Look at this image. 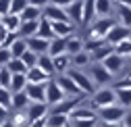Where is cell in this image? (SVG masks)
<instances>
[{
	"label": "cell",
	"instance_id": "6da1fadb",
	"mask_svg": "<svg viewBox=\"0 0 131 127\" xmlns=\"http://www.w3.org/2000/svg\"><path fill=\"white\" fill-rule=\"evenodd\" d=\"M112 104H119L117 100V90L106 86V88H100L92 94V100H90V106L100 110V108H106V106H112Z\"/></svg>",
	"mask_w": 131,
	"mask_h": 127
},
{
	"label": "cell",
	"instance_id": "7a4b0ae2",
	"mask_svg": "<svg viewBox=\"0 0 131 127\" xmlns=\"http://www.w3.org/2000/svg\"><path fill=\"white\" fill-rule=\"evenodd\" d=\"M127 110L123 104H112V106H106V108H100L98 110V117H100V121L104 123H121L127 115Z\"/></svg>",
	"mask_w": 131,
	"mask_h": 127
},
{
	"label": "cell",
	"instance_id": "3957f363",
	"mask_svg": "<svg viewBox=\"0 0 131 127\" xmlns=\"http://www.w3.org/2000/svg\"><path fill=\"white\" fill-rule=\"evenodd\" d=\"M83 98H85V96H67L64 100H60L58 104L50 106V113H54V115H67V117H71V113H73V110H75L77 106H81Z\"/></svg>",
	"mask_w": 131,
	"mask_h": 127
},
{
	"label": "cell",
	"instance_id": "277c9868",
	"mask_svg": "<svg viewBox=\"0 0 131 127\" xmlns=\"http://www.w3.org/2000/svg\"><path fill=\"white\" fill-rule=\"evenodd\" d=\"M114 25H117V21L112 17H100L90 25V36L88 38H106Z\"/></svg>",
	"mask_w": 131,
	"mask_h": 127
},
{
	"label": "cell",
	"instance_id": "5b68a950",
	"mask_svg": "<svg viewBox=\"0 0 131 127\" xmlns=\"http://www.w3.org/2000/svg\"><path fill=\"white\" fill-rule=\"evenodd\" d=\"M90 77L94 79L96 86H104V83H110L112 81V73L102 65V62H94V65H90Z\"/></svg>",
	"mask_w": 131,
	"mask_h": 127
},
{
	"label": "cell",
	"instance_id": "8992f818",
	"mask_svg": "<svg viewBox=\"0 0 131 127\" xmlns=\"http://www.w3.org/2000/svg\"><path fill=\"white\" fill-rule=\"evenodd\" d=\"M64 98H67V94H64V90L58 86V81L56 79H50V81L46 83V102L50 106H54Z\"/></svg>",
	"mask_w": 131,
	"mask_h": 127
},
{
	"label": "cell",
	"instance_id": "52a82bcc",
	"mask_svg": "<svg viewBox=\"0 0 131 127\" xmlns=\"http://www.w3.org/2000/svg\"><path fill=\"white\" fill-rule=\"evenodd\" d=\"M69 75L75 79V83L83 90L85 94H94L96 92V83H94V79L90 77V73H83V71H79V69H71Z\"/></svg>",
	"mask_w": 131,
	"mask_h": 127
},
{
	"label": "cell",
	"instance_id": "ba28073f",
	"mask_svg": "<svg viewBox=\"0 0 131 127\" xmlns=\"http://www.w3.org/2000/svg\"><path fill=\"white\" fill-rule=\"evenodd\" d=\"M56 81H58V86L64 90V94H67V96H85V92L75 83V79H73L69 73L58 75V77H56Z\"/></svg>",
	"mask_w": 131,
	"mask_h": 127
},
{
	"label": "cell",
	"instance_id": "9c48e42d",
	"mask_svg": "<svg viewBox=\"0 0 131 127\" xmlns=\"http://www.w3.org/2000/svg\"><path fill=\"white\" fill-rule=\"evenodd\" d=\"M129 38H131V27H125L121 23H117V25L110 29V34L106 36V40H108L110 46H117V44H121V42H125Z\"/></svg>",
	"mask_w": 131,
	"mask_h": 127
},
{
	"label": "cell",
	"instance_id": "30bf717a",
	"mask_svg": "<svg viewBox=\"0 0 131 127\" xmlns=\"http://www.w3.org/2000/svg\"><path fill=\"white\" fill-rule=\"evenodd\" d=\"M25 110H27L29 119L36 121V119H44V117L50 115V104L48 102H29V106Z\"/></svg>",
	"mask_w": 131,
	"mask_h": 127
},
{
	"label": "cell",
	"instance_id": "8fae6325",
	"mask_svg": "<svg viewBox=\"0 0 131 127\" xmlns=\"http://www.w3.org/2000/svg\"><path fill=\"white\" fill-rule=\"evenodd\" d=\"M102 65H104L112 75H119V73L125 69V56H121L119 52H112L108 58H104V60H102Z\"/></svg>",
	"mask_w": 131,
	"mask_h": 127
},
{
	"label": "cell",
	"instance_id": "7c38bea8",
	"mask_svg": "<svg viewBox=\"0 0 131 127\" xmlns=\"http://www.w3.org/2000/svg\"><path fill=\"white\" fill-rule=\"evenodd\" d=\"M44 17H46V19H50V21H71L67 8L56 6V4H52V2L44 8Z\"/></svg>",
	"mask_w": 131,
	"mask_h": 127
},
{
	"label": "cell",
	"instance_id": "4fadbf2b",
	"mask_svg": "<svg viewBox=\"0 0 131 127\" xmlns=\"http://www.w3.org/2000/svg\"><path fill=\"white\" fill-rule=\"evenodd\" d=\"M25 94L31 102H46V83H27Z\"/></svg>",
	"mask_w": 131,
	"mask_h": 127
},
{
	"label": "cell",
	"instance_id": "5bb4252c",
	"mask_svg": "<svg viewBox=\"0 0 131 127\" xmlns=\"http://www.w3.org/2000/svg\"><path fill=\"white\" fill-rule=\"evenodd\" d=\"M67 13H69V17H71V21L73 23H77V25H83V13H85V0H75V2L67 8Z\"/></svg>",
	"mask_w": 131,
	"mask_h": 127
},
{
	"label": "cell",
	"instance_id": "9a60e30c",
	"mask_svg": "<svg viewBox=\"0 0 131 127\" xmlns=\"http://www.w3.org/2000/svg\"><path fill=\"white\" fill-rule=\"evenodd\" d=\"M27 40V46H29V50H34L38 54H44L50 50V40H46L42 36H31V38H25Z\"/></svg>",
	"mask_w": 131,
	"mask_h": 127
},
{
	"label": "cell",
	"instance_id": "2e32d148",
	"mask_svg": "<svg viewBox=\"0 0 131 127\" xmlns=\"http://www.w3.org/2000/svg\"><path fill=\"white\" fill-rule=\"evenodd\" d=\"M71 67H73V56H71L69 52L54 56V69H56V73H58V75L69 73V69H71Z\"/></svg>",
	"mask_w": 131,
	"mask_h": 127
},
{
	"label": "cell",
	"instance_id": "e0dca14e",
	"mask_svg": "<svg viewBox=\"0 0 131 127\" xmlns=\"http://www.w3.org/2000/svg\"><path fill=\"white\" fill-rule=\"evenodd\" d=\"M52 27H54V34L60 36V38H69L75 31V23L73 21H52Z\"/></svg>",
	"mask_w": 131,
	"mask_h": 127
},
{
	"label": "cell",
	"instance_id": "ac0fdd59",
	"mask_svg": "<svg viewBox=\"0 0 131 127\" xmlns=\"http://www.w3.org/2000/svg\"><path fill=\"white\" fill-rule=\"evenodd\" d=\"M50 75H48L46 71H42L40 67H31L29 71H27V81L29 83H48L50 81Z\"/></svg>",
	"mask_w": 131,
	"mask_h": 127
},
{
	"label": "cell",
	"instance_id": "d6986e66",
	"mask_svg": "<svg viewBox=\"0 0 131 127\" xmlns=\"http://www.w3.org/2000/svg\"><path fill=\"white\" fill-rule=\"evenodd\" d=\"M71 119H100V117H98V110L92 106H77L71 113Z\"/></svg>",
	"mask_w": 131,
	"mask_h": 127
},
{
	"label": "cell",
	"instance_id": "ffe728a7",
	"mask_svg": "<svg viewBox=\"0 0 131 127\" xmlns=\"http://www.w3.org/2000/svg\"><path fill=\"white\" fill-rule=\"evenodd\" d=\"M64 52H67V38L56 36L54 40H50V50H48L50 56H58V54H64Z\"/></svg>",
	"mask_w": 131,
	"mask_h": 127
},
{
	"label": "cell",
	"instance_id": "44dd1931",
	"mask_svg": "<svg viewBox=\"0 0 131 127\" xmlns=\"http://www.w3.org/2000/svg\"><path fill=\"white\" fill-rule=\"evenodd\" d=\"M38 36H42V38H46V40H54V38H56L54 27H52V21H50V19H46V17H42V19H40Z\"/></svg>",
	"mask_w": 131,
	"mask_h": 127
},
{
	"label": "cell",
	"instance_id": "7402d4cb",
	"mask_svg": "<svg viewBox=\"0 0 131 127\" xmlns=\"http://www.w3.org/2000/svg\"><path fill=\"white\" fill-rule=\"evenodd\" d=\"M38 67L42 69V71H46L48 75H54L56 73V69H54V56H50L48 52H44V54H40V60H38Z\"/></svg>",
	"mask_w": 131,
	"mask_h": 127
},
{
	"label": "cell",
	"instance_id": "603a6c76",
	"mask_svg": "<svg viewBox=\"0 0 131 127\" xmlns=\"http://www.w3.org/2000/svg\"><path fill=\"white\" fill-rule=\"evenodd\" d=\"M114 10H117L119 23L125 25V27H131V6H129V4H117Z\"/></svg>",
	"mask_w": 131,
	"mask_h": 127
},
{
	"label": "cell",
	"instance_id": "cb8c5ba5",
	"mask_svg": "<svg viewBox=\"0 0 131 127\" xmlns=\"http://www.w3.org/2000/svg\"><path fill=\"white\" fill-rule=\"evenodd\" d=\"M29 96L25 94V90L23 92H13V108L10 110H23V108H27L29 106Z\"/></svg>",
	"mask_w": 131,
	"mask_h": 127
},
{
	"label": "cell",
	"instance_id": "d4e9b609",
	"mask_svg": "<svg viewBox=\"0 0 131 127\" xmlns=\"http://www.w3.org/2000/svg\"><path fill=\"white\" fill-rule=\"evenodd\" d=\"M42 17H44V8L34 6V4H29V6L21 13V19H23V21H40Z\"/></svg>",
	"mask_w": 131,
	"mask_h": 127
},
{
	"label": "cell",
	"instance_id": "484cf974",
	"mask_svg": "<svg viewBox=\"0 0 131 127\" xmlns=\"http://www.w3.org/2000/svg\"><path fill=\"white\" fill-rule=\"evenodd\" d=\"M21 23H23V19L19 17V15H4V17H2V25L8 31H15V34H19Z\"/></svg>",
	"mask_w": 131,
	"mask_h": 127
},
{
	"label": "cell",
	"instance_id": "4316f807",
	"mask_svg": "<svg viewBox=\"0 0 131 127\" xmlns=\"http://www.w3.org/2000/svg\"><path fill=\"white\" fill-rule=\"evenodd\" d=\"M38 29H40V21H23L21 23V29H19V36L21 38L38 36Z\"/></svg>",
	"mask_w": 131,
	"mask_h": 127
},
{
	"label": "cell",
	"instance_id": "83f0119b",
	"mask_svg": "<svg viewBox=\"0 0 131 127\" xmlns=\"http://www.w3.org/2000/svg\"><path fill=\"white\" fill-rule=\"evenodd\" d=\"M114 6H117L114 0H96V13L100 15V17H110Z\"/></svg>",
	"mask_w": 131,
	"mask_h": 127
},
{
	"label": "cell",
	"instance_id": "f1b7e54d",
	"mask_svg": "<svg viewBox=\"0 0 131 127\" xmlns=\"http://www.w3.org/2000/svg\"><path fill=\"white\" fill-rule=\"evenodd\" d=\"M81 50H85V42L81 40V38H77L75 34L69 36V38H67V52H69V54H77V52H81Z\"/></svg>",
	"mask_w": 131,
	"mask_h": 127
},
{
	"label": "cell",
	"instance_id": "f546056e",
	"mask_svg": "<svg viewBox=\"0 0 131 127\" xmlns=\"http://www.w3.org/2000/svg\"><path fill=\"white\" fill-rule=\"evenodd\" d=\"M17 127H29L31 125V119H29V115H27V110L23 108V110H13V115L8 117Z\"/></svg>",
	"mask_w": 131,
	"mask_h": 127
},
{
	"label": "cell",
	"instance_id": "4dcf8cb0",
	"mask_svg": "<svg viewBox=\"0 0 131 127\" xmlns=\"http://www.w3.org/2000/svg\"><path fill=\"white\" fill-rule=\"evenodd\" d=\"M48 127H71V117L67 115H48Z\"/></svg>",
	"mask_w": 131,
	"mask_h": 127
},
{
	"label": "cell",
	"instance_id": "1f68e13d",
	"mask_svg": "<svg viewBox=\"0 0 131 127\" xmlns=\"http://www.w3.org/2000/svg\"><path fill=\"white\" fill-rule=\"evenodd\" d=\"M27 73H13V81H10V90L13 92H23L27 88Z\"/></svg>",
	"mask_w": 131,
	"mask_h": 127
},
{
	"label": "cell",
	"instance_id": "d6a6232c",
	"mask_svg": "<svg viewBox=\"0 0 131 127\" xmlns=\"http://www.w3.org/2000/svg\"><path fill=\"white\" fill-rule=\"evenodd\" d=\"M29 50V46H27V40L25 38H17V42H15L13 46H10V52H13V58H21L25 52Z\"/></svg>",
	"mask_w": 131,
	"mask_h": 127
},
{
	"label": "cell",
	"instance_id": "836d02e7",
	"mask_svg": "<svg viewBox=\"0 0 131 127\" xmlns=\"http://www.w3.org/2000/svg\"><path fill=\"white\" fill-rule=\"evenodd\" d=\"M112 52H114V46L106 44V46H102V48H98V50L90 52V54H92V60H94V62H102V60H104V58H108Z\"/></svg>",
	"mask_w": 131,
	"mask_h": 127
},
{
	"label": "cell",
	"instance_id": "e575fe53",
	"mask_svg": "<svg viewBox=\"0 0 131 127\" xmlns=\"http://www.w3.org/2000/svg\"><path fill=\"white\" fill-rule=\"evenodd\" d=\"M73 56V67H90L92 65V54L88 50H81L77 54H71Z\"/></svg>",
	"mask_w": 131,
	"mask_h": 127
},
{
	"label": "cell",
	"instance_id": "d590c367",
	"mask_svg": "<svg viewBox=\"0 0 131 127\" xmlns=\"http://www.w3.org/2000/svg\"><path fill=\"white\" fill-rule=\"evenodd\" d=\"M96 0H85V13H83V25H92L96 17Z\"/></svg>",
	"mask_w": 131,
	"mask_h": 127
},
{
	"label": "cell",
	"instance_id": "8d00e7d4",
	"mask_svg": "<svg viewBox=\"0 0 131 127\" xmlns=\"http://www.w3.org/2000/svg\"><path fill=\"white\" fill-rule=\"evenodd\" d=\"M117 90V100L125 108H131V88H114Z\"/></svg>",
	"mask_w": 131,
	"mask_h": 127
},
{
	"label": "cell",
	"instance_id": "74e56055",
	"mask_svg": "<svg viewBox=\"0 0 131 127\" xmlns=\"http://www.w3.org/2000/svg\"><path fill=\"white\" fill-rule=\"evenodd\" d=\"M106 44H108L106 38H88L85 40V50L88 52H94V50L102 48V46H106Z\"/></svg>",
	"mask_w": 131,
	"mask_h": 127
},
{
	"label": "cell",
	"instance_id": "f35d334b",
	"mask_svg": "<svg viewBox=\"0 0 131 127\" xmlns=\"http://www.w3.org/2000/svg\"><path fill=\"white\" fill-rule=\"evenodd\" d=\"M6 67L10 69V73H27L29 71L27 65L23 62V58H10V62H8Z\"/></svg>",
	"mask_w": 131,
	"mask_h": 127
},
{
	"label": "cell",
	"instance_id": "ab89813d",
	"mask_svg": "<svg viewBox=\"0 0 131 127\" xmlns=\"http://www.w3.org/2000/svg\"><path fill=\"white\" fill-rule=\"evenodd\" d=\"M0 104L6 106V108H13V90L10 88L0 86Z\"/></svg>",
	"mask_w": 131,
	"mask_h": 127
},
{
	"label": "cell",
	"instance_id": "60d3db41",
	"mask_svg": "<svg viewBox=\"0 0 131 127\" xmlns=\"http://www.w3.org/2000/svg\"><path fill=\"white\" fill-rule=\"evenodd\" d=\"M23 62L27 65V69H31V67H38V60H40V54L38 52H34V50H27L23 56Z\"/></svg>",
	"mask_w": 131,
	"mask_h": 127
},
{
	"label": "cell",
	"instance_id": "b9f144b4",
	"mask_svg": "<svg viewBox=\"0 0 131 127\" xmlns=\"http://www.w3.org/2000/svg\"><path fill=\"white\" fill-rule=\"evenodd\" d=\"M114 52H119L121 56L129 58L131 56V38L125 40V42H121V44H117V46H114Z\"/></svg>",
	"mask_w": 131,
	"mask_h": 127
},
{
	"label": "cell",
	"instance_id": "7bdbcfd3",
	"mask_svg": "<svg viewBox=\"0 0 131 127\" xmlns=\"http://www.w3.org/2000/svg\"><path fill=\"white\" fill-rule=\"evenodd\" d=\"M10 81H13V73L8 67H0V86L2 88H10Z\"/></svg>",
	"mask_w": 131,
	"mask_h": 127
},
{
	"label": "cell",
	"instance_id": "ee69618b",
	"mask_svg": "<svg viewBox=\"0 0 131 127\" xmlns=\"http://www.w3.org/2000/svg\"><path fill=\"white\" fill-rule=\"evenodd\" d=\"M100 119H71V127H98Z\"/></svg>",
	"mask_w": 131,
	"mask_h": 127
},
{
	"label": "cell",
	"instance_id": "f6af8a7d",
	"mask_svg": "<svg viewBox=\"0 0 131 127\" xmlns=\"http://www.w3.org/2000/svg\"><path fill=\"white\" fill-rule=\"evenodd\" d=\"M10 58H13V52H10V48L2 46V48H0V67H6L8 62H10Z\"/></svg>",
	"mask_w": 131,
	"mask_h": 127
},
{
	"label": "cell",
	"instance_id": "bcb514c9",
	"mask_svg": "<svg viewBox=\"0 0 131 127\" xmlns=\"http://www.w3.org/2000/svg\"><path fill=\"white\" fill-rule=\"evenodd\" d=\"M112 88H131V69H125V75L119 79V83H114Z\"/></svg>",
	"mask_w": 131,
	"mask_h": 127
},
{
	"label": "cell",
	"instance_id": "7dc6e473",
	"mask_svg": "<svg viewBox=\"0 0 131 127\" xmlns=\"http://www.w3.org/2000/svg\"><path fill=\"white\" fill-rule=\"evenodd\" d=\"M10 2L13 0H0V17L10 15Z\"/></svg>",
	"mask_w": 131,
	"mask_h": 127
},
{
	"label": "cell",
	"instance_id": "c3c4849f",
	"mask_svg": "<svg viewBox=\"0 0 131 127\" xmlns=\"http://www.w3.org/2000/svg\"><path fill=\"white\" fill-rule=\"evenodd\" d=\"M10 108H6V106H2L0 104V123H4V121H8V117H10V113H8Z\"/></svg>",
	"mask_w": 131,
	"mask_h": 127
},
{
	"label": "cell",
	"instance_id": "681fc988",
	"mask_svg": "<svg viewBox=\"0 0 131 127\" xmlns=\"http://www.w3.org/2000/svg\"><path fill=\"white\" fill-rule=\"evenodd\" d=\"M50 2L56 4V6H62V8H69V6L75 2V0H50Z\"/></svg>",
	"mask_w": 131,
	"mask_h": 127
},
{
	"label": "cell",
	"instance_id": "f907efd6",
	"mask_svg": "<svg viewBox=\"0 0 131 127\" xmlns=\"http://www.w3.org/2000/svg\"><path fill=\"white\" fill-rule=\"evenodd\" d=\"M29 127H48V117H44V119H36V121H31V125Z\"/></svg>",
	"mask_w": 131,
	"mask_h": 127
},
{
	"label": "cell",
	"instance_id": "816d5d0a",
	"mask_svg": "<svg viewBox=\"0 0 131 127\" xmlns=\"http://www.w3.org/2000/svg\"><path fill=\"white\" fill-rule=\"evenodd\" d=\"M29 4H34V6H40V8H46L48 4H50V0H29Z\"/></svg>",
	"mask_w": 131,
	"mask_h": 127
},
{
	"label": "cell",
	"instance_id": "f5cc1de1",
	"mask_svg": "<svg viewBox=\"0 0 131 127\" xmlns=\"http://www.w3.org/2000/svg\"><path fill=\"white\" fill-rule=\"evenodd\" d=\"M121 123H123V125H125V127H131V108H129V110H127V115H125V119H123V121H121Z\"/></svg>",
	"mask_w": 131,
	"mask_h": 127
},
{
	"label": "cell",
	"instance_id": "db71d44e",
	"mask_svg": "<svg viewBox=\"0 0 131 127\" xmlns=\"http://www.w3.org/2000/svg\"><path fill=\"white\" fill-rule=\"evenodd\" d=\"M100 127H119V123H104V121H102Z\"/></svg>",
	"mask_w": 131,
	"mask_h": 127
},
{
	"label": "cell",
	"instance_id": "11a10c76",
	"mask_svg": "<svg viewBox=\"0 0 131 127\" xmlns=\"http://www.w3.org/2000/svg\"><path fill=\"white\" fill-rule=\"evenodd\" d=\"M0 127H17V125H15V123H13L10 119H8V121H4V123H2V125H0Z\"/></svg>",
	"mask_w": 131,
	"mask_h": 127
},
{
	"label": "cell",
	"instance_id": "9f6ffc18",
	"mask_svg": "<svg viewBox=\"0 0 131 127\" xmlns=\"http://www.w3.org/2000/svg\"><path fill=\"white\" fill-rule=\"evenodd\" d=\"M114 2H117V4H129L131 6V0H114Z\"/></svg>",
	"mask_w": 131,
	"mask_h": 127
},
{
	"label": "cell",
	"instance_id": "6f0895ef",
	"mask_svg": "<svg viewBox=\"0 0 131 127\" xmlns=\"http://www.w3.org/2000/svg\"><path fill=\"white\" fill-rule=\"evenodd\" d=\"M129 69H131V56H129Z\"/></svg>",
	"mask_w": 131,
	"mask_h": 127
},
{
	"label": "cell",
	"instance_id": "680465c9",
	"mask_svg": "<svg viewBox=\"0 0 131 127\" xmlns=\"http://www.w3.org/2000/svg\"><path fill=\"white\" fill-rule=\"evenodd\" d=\"M119 127H125V125H123V123H119Z\"/></svg>",
	"mask_w": 131,
	"mask_h": 127
},
{
	"label": "cell",
	"instance_id": "91938a15",
	"mask_svg": "<svg viewBox=\"0 0 131 127\" xmlns=\"http://www.w3.org/2000/svg\"><path fill=\"white\" fill-rule=\"evenodd\" d=\"M0 25H2V17H0Z\"/></svg>",
	"mask_w": 131,
	"mask_h": 127
},
{
	"label": "cell",
	"instance_id": "94428289",
	"mask_svg": "<svg viewBox=\"0 0 131 127\" xmlns=\"http://www.w3.org/2000/svg\"><path fill=\"white\" fill-rule=\"evenodd\" d=\"M0 48H2V44H0Z\"/></svg>",
	"mask_w": 131,
	"mask_h": 127
},
{
	"label": "cell",
	"instance_id": "6125c7cd",
	"mask_svg": "<svg viewBox=\"0 0 131 127\" xmlns=\"http://www.w3.org/2000/svg\"><path fill=\"white\" fill-rule=\"evenodd\" d=\"M0 125H2V123H0Z\"/></svg>",
	"mask_w": 131,
	"mask_h": 127
},
{
	"label": "cell",
	"instance_id": "be15d7a7",
	"mask_svg": "<svg viewBox=\"0 0 131 127\" xmlns=\"http://www.w3.org/2000/svg\"><path fill=\"white\" fill-rule=\"evenodd\" d=\"M98 127H100V125H98Z\"/></svg>",
	"mask_w": 131,
	"mask_h": 127
}]
</instances>
